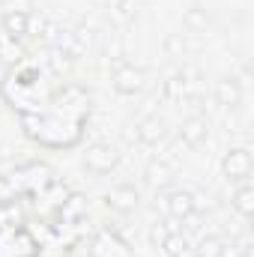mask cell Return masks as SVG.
<instances>
[{
	"mask_svg": "<svg viewBox=\"0 0 254 257\" xmlns=\"http://www.w3.org/2000/svg\"><path fill=\"white\" fill-rule=\"evenodd\" d=\"M18 123H21V132H24L33 144H39V147H45V150H72V147H78L81 138H84V126H87V123L69 120L63 114L51 111L48 105H45L42 111L21 114Z\"/></svg>",
	"mask_w": 254,
	"mask_h": 257,
	"instance_id": "1",
	"label": "cell"
},
{
	"mask_svg": "<svg viewBox=\"0 0 254 257\" xmlns=\"http://www.w3.org/2000/svg\"><path fill=\"white\" fill-rule=\"evenodd\" d=\"M48 108L63 114L69 120H78V123H87L90 120V111H93V96L87 87L81 84H60L48 93Z\"/></svg>",
	"mask_w": 254,
	"mask_h": 257,
	"instance_id": "2",
	"label": "cell"
},
{
	"mask_svg": "<svg viewBox=\"0 0 254 257\" xmlns=\"http://www.w3.org/2000/svg\"><path fill=\"white\" fill-rule=\"evenodd\" d=\"M9 180L15 183V189H18L21 197H33V194H39L57 177H54V168L48 162H24V165H18L9 174Z\"/></svg>",
	"mask_w": 254,
	"mask_h": 257,
	"instance_id": "3",
	"label": "cell"
},
{
	"mask_svg": "<svg viewBox=\"0 0 254 257\" xmlns=\"http://www.w3.org/2000/svg\"><path fill=\"white\" fill-rule=\"evenodd\" d=\"M117 165H120V150L108 141H96L84 153V171H90L93 177H105L117 171Z\"/></svg>",
	"mask_w": 254,
	"mask_h": 257,
	"instance_id": "4",
	"label": "cell"
},
{
	"mask_svg": "<svg viewBox=\"0 0 254 257\" xmlns=\"http://www.w3.org/2000/svg\"><path fill=\"white\" fill-rule=\"evenodd\" d=\"M90 257H135V251L114 227L105 224L90 239Z\"/></svg>",
	"mask_w": 254,
	"mask_h": 257,
	"instance_id": "5",
	"label": "cell"
},
{
	"mask_svg": "<svg viewBox=\"0 0 254 257\" xmlns=\"http://www.w3.org/2000/svg\"><path fill=\"white\" fill-rule=\"evenodd\" d=\"M221 171L230 183H248L254 174V159H251V150L248 147H230L221 159Z\"/></svg>",
	"mask_w": 254,
	"mask_h": 257,
	"instance_id": "6",
	"label": "cell"
},
{
	"mask_svg": "<svg viewBox=\"0 0 254 257\" xmlns=\"http://www.w3.org/2000/svg\"><path fill=\"white\" fill-rule=\"evenodd\" d=\"M111 84H114V90L120 93V96H138L141 90H144V84H147V75H144V69L135 63H123L114 69V78H111Z\"/></svg>",
	"mask_w": 254,
	"mask_h": 257,
	"instance_id": "7",
	"label": "cell"
},
{
	"mask_svg": "<svg viewBox=\"0 0 254 257\" xmlns=\"http://www.w3.org/2000/svg\"><path fill=\"white\" fill-rule=\"evenodd\" d=\"M165 209L174 221H186L197 212V200H194V192L189 189H168L165 192Z\"/></svg>",
	"mask_w": 254,
	"mask_h": 257,
	"instance_id": "8",
	"label": "cell"
},
{
	"mask_svg": "<svg viewBox=\"0 0 254 257\" xmlns=\"http://www.w3.org/2000/svg\"><path fill=\"white\" fill-rule=\"evenodd\" d=\"M105 203L114 209V212H120V215H129V212H135L138 206H141V192L135 189V186H114L111 192L105 194Z\"/></svg>",
	"mask_w": 254,
	"mask_h": 257,
	"instance_id": "9",
	"label": "cell"
},
{
	"mask_svg": "<svg viewBox=\"0 0 254 257\" xmlns=\"http://www.w3.org/2000/svg\"><path fill=\"white\" fill-rule=\"evenodd\" d=\"M69 186H63L60 180H51L45 189L39 194H33L36 197V206H39V212H60V206L66 203V197H69Z\"/></svg>",
	"mask_w": 254,
	"mask_h": 257,
	"instance_id": "10",
	"label": "cell"
},
{
	"mask_svg": "<svg viewBox=\"0 0 254 257\" xmlns=\"http://www.w3.org/2000/svg\"><path fill=\"white\" fill-rule=\"evenodd\" d=\"M24 60H27V48L21 45V39L9 36L0 27V63L6 66V69H15V66H21Z\"/></svg>",
	"mask_w": 254,
	"mask_h": 257,
	"instance_id": "11",
	"label": "cell"
},
{
	"mask_svg": "<svg viewBox=\"0 0 254 257\" xmlns=\"http://www.w3.org/2000/svg\"><path fill=\"white\" fill-rule=\"evenodd\" d=\"M215 102L224 105V108H239V102H242V84L233 75L218 78L215 81Z\"/></svg>",
	"mask_w": 254,
	"mask_h": 257,
	"instance_id": "12",
	"label": "cell"
},
{
	"mask_svg": "<svg viewBox=\"0 0 254 257\" xmlns=\"http://www.w3.org/2000/svg\"><path fill=\"white\" fill-rule=\"evenodd\" d=\"M42 254V245H39V239L21 224V227H15L12 230V257H39Z\"/></svg>",
	"mask_w": 254,
	"mask_h": 257,
	"instance_id": "13",
	"label": "cell"
},
{
	"mask_svg": "<svg viewBox=\"0 0 254 257\" xmlns=\"http://www.w3.org/2000/svg\"><path fill=\"white\" fill-rule=\"evenodd\" d=\"M230 203H233V209H236L245 221H251L254 218V186H251V180L236 186V192H233V197H230Z\"/></svg>",
	"mask_w": 254,
	"mask_h": 257,
	"instance_id": "14",
	"label": "cell"
},
{
	"mask_svg": "<svg viewBox=\"0 0 254 257\" xmlns=\"http://www.w3.org/2000/svg\"><path fill=\"white\" fill-rule=\"evenodd\" d=\"M0 27H3L9 36H15V39H24V36L30 33V15H27V12L6 9V12H3V21H0Z\"/></svg>",
	"mask_w": 254,
	"mask_h": 257,
	"instance_id": "15",
	"label": "cell"
},
{
	"mask_svg": "<svg viewBox=\"0 0 254 257\" xmlns=\"http://www.w3.org/2000/svg\"><path fill=\"white\" fill-rule=\"evenodd\" d=\"M206 135H209V120L206 117H189L183 123V141L189 147H200L206 141Z\"/></svg>",
	"mask_w": 254,
	"mask_h": 257,
	"instance_id": "16",
	"label": "cell"
},
{
	"mask_svg": "<svg viewBox=\"0 0 254 257\" xmlns=\"http://www.w3.org/2000/svg\"><path fill=\"white\" fill-rule=\"evenodd\" d=\"M57 215H60L63 221H72V224H75V221H81V218L87 215V197L72 192L69 197H66V203L60 206V212H57Z\"/></svg>",
	"mask_w": 254,
	"mask_h": 257,
	"instance_id": "17",
	"label": "cell"
},
{
	"mask_svg": "<svg viewBox=\"0 0 254 257\" xmlns=\"http://www.w3.org/2000/svg\"><path fill=\"white\" fill-rule=\"evenodd\" d=\"M138 141H144V144H159L162 141V135H165V123L159 120V117H147V120H141L138 123Z\"/></svg>",
	"mask_w": 254,
	"mask_h": 257,
	"instance_id": "18",
	"label": "cell"
},
{
	"mask_svg": "<svg viewBox=\"0 0 254 257\" xmlns=\"http://www.w3.org/2000/svg\"><path fill=\"white\" fill-rule=\"evenodd\" d=\"M147 180H150L156 189H168L171 180H174V171H171L165 162H150V168H147Z\"/></svg>",
	"mask_w": 254,
	"mask_h": 257,
	"instance_id": "19",
	"label": "cell"
},
{
	"mask_svg": "<svg viewBox=\"0 0 254 257\" xmlns=\"http://www.w3.org/2000/svg\"><path fill=\"white\" fill-rule=\"evenodd\" d=\"M162 251L168 257H189V239L177 230V233H168V239L162 242Z\"/></svg>",
	"mask_w": 254,
	"mask_h": 257,
	"instance_id": "20",
	"label": "cell"
},
{
	"mask_svg": "<svg viewBox=\"0 0 254 257\" xmlns=\"http://www.w3.org/2000/svg\"><path fill=\"white\" fill-rule=\"evenodd\" d=\"M21 224H24V215H21L18 203L0 206V227H21Z\"/></svg>",
	"mask_w": 254,
	"mask_h": 257,
	"instance_id": "21",
	"label": "cell"
},
{
	"mask_svg": "<svg viewBox=\"0 0 254 257\" xmlns=\"http://www.w3.org/2000/svg\"><path fill=\"white\" fill-rule=\"evenodd\" d=\"M221 248H224V242H221L218 236H203V239L197 242L194 254L197 257H221Z\"/></svg>",
	"mask_w": 254,
	"mask_h": 257,
	"instance_id": "22",
	"label": "cell"
},
{
	"mask_svg": "<svg viewBox=\"0 0 254 257\" xmlns=\"http://www.w3.org/2000/svg\"><path fill=\"white\" fill-rule=\"evenodd\" d=\"M21 200V194L15 189V183L9 180V174H3L0 177V206H9V203H18Z\"/></svg>",
	"mask_w": 254,
	"mask_h": 257,
	"instance_id": "23",
	"label": "cell"
},
{
	"mask_svg": "<svg viewBox=\"0 0 254 257\" xmlns=\"http://www.w3.org/2000/svg\"><path fill=\"white\" fill-rule=\"evenodd\" d=\"M183 24H186L189 30H206V24H209V15H206L200 6H194V9H189V12H186Z\"/></svg>",
	"mask_w": 254,
	"mask_h": 257,
	"instance_id": "24",
	"label": "cell"
},
{
	"mask_svg": "<svg viewBox=\"0 0 254 257\" xmlns=\"http://www.w3.org/2000/svg\"><path fill=\"white\" fill-rule=\"evenodd\" d=\"M168 233H174V230H171V224H168V221H156V224H153V230H150L153 245H156V248H162V242L168 239Z\"/></svg>",
	"mask_w": 254,
	"mask_h": 257,
	"instance_id": "25",
	"label": "cell"
},
{
	"mask_svg": "<svg viewBox=\"0 0 254 257\" xmlns=\"http://www.w3.org/2000/svg\"><path fill=\"white\" fill-rule=\"evenodd\" d=\"M6 9H15V12H27L33 9V0H6Z\"/></svg>",
	"mask_w": 254,
	"mask_h": 257,
	"instance_id": "26",
	"label": "cell"
},
{
	"mask_svg": "<svg viewBox=\"0 0 254 257\" xmlns=\"http://www.w3.org/2000/svg\"><path fill=\"white\" fill-rule=\"evenodd\" d=\"M108 3H111V6H120V0H108Z\"/></svg>",
	"mask_w": 254,
	"mask_h": 257,
	"instance_id": "27",
	"label": "cell"
},
{
	"mask_svg": "<svg viewBox=\"0 0 254 257\" xmlns=\"http://www.w3.org/2000/svg\"><path fill=\"white\" fill-rule=\"evenodd\" d=\"M3 3H6V0H3Z\"/></svg>",
	"mask_w": 254,
	"mask_h": 257,
	"instance_id": "28",
	"label": "cell"
}]
</instances>
